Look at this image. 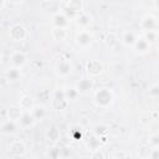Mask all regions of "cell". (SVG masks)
I'll use <instances>...</instances> for the list:
<instances>
[{
	"mask_svg": "<svg viewBox=\"0 0 159 159\" xmlns=\"http://www.w3.org/2000/svg\"><path fill=\"white\" fill-rule=\"evenodd\" d=\"M93 101H94V104L97 107L103 108V109H107L113 103L114 96H113V92L109 88H101V89H98L94 93Z\"/></svg>",
	"mask_w": 159,
	"mask_h": 159,
	"instance_id": "1",
	"label": "cell"
},
{
	"mask_svg": "<svg viewBox=\"0 0 159 159\" xmlns=\"http://www.w3.org/2000/svg\"><path fill=\"white\" fill-rule=\"evenodd\" d=\"M9 37H10V40H12L15 42H21V41L26 40L27 30L25 26H22L20 24H15V25L10 26V29H9Z\"/></svg>",
	"mask_w": 159,
	"mask_h": 159,
	"instance_id": "2",
	"label": "cell"
},
{
	"mask_svg": "<svg viewBox=\"0 0 159 159\" xmlns=\"http://www.w3.org/2000/svg\"><path fill=\"white\" fill-rule=\"evenodd\" d=\"M9 153L15 155V157H22L25 153H26V145L22 140L20 139H15L12 140L10 144H9V148H7Z\"/></svg>",
	"mask_w": 159,
	"mask_h": 159,
	"instance_id": "3",
	"label": "cell"
},
{
	"mask_svg": "<svg viewBox=\"0 0 159 159\" xmlns=\"http://www.w3.org/2000/svg\"><path fill=\"white\" fill-rule=\"evenodd\" d=\"M93 42V36L87 31V30H82L77 34L76 36V43L82 47V48H86L88 46H91Z\"/></svg>",
	"mask_w": 159,
	"mask_h": 159,
	"instance_id": "4",
	"label": "cell"
},
{
	"mask_svg": "<svg viewBox=\"0 0 159 159\" xmlns=\"http://www.w3.org/2000/svg\"><path fill=\"white\" fill-rule=\"evenodd\" d=\"M10 62L12 65V67L16 68H21L26 62H27V56L25 52L22 51H14L10 55Z\"/></svg>",
	"mask_w": 159,
	"mask_h": 159,
	"instance_id": "5",
	"label": "cell"
},
{
	"mask_svg": "<svg viewBox=\"0 0 159 159\" xmlns=\"http://www.w3.org/2000/svg\"><path fill=\"white\" fill-rule=\"evenodd\" d=\"M86 70H87V73L91 77H96V76H98L103 72V65L99 60H91V61L87 62Z\"/></svg>",
	"mask_w": 159,
	"mask_h": 159,
	"instance_id": "6",
	"label": "cell"
},
{
	"mask_svg": "<svg viewBox=\"0 0 159 159\" xmlns=\"http://www.w3.org/2000/svg\"><path fill=\"white\" fill-rule=\"evenodd\" d=\"M24 109L19 106V104H12V106H9L6 108V117L7 119L10 120H14V122H19L24 114Z\"/></svg>",
	"mask_w": 159,
	"mask_h": 159,
	"instance_id": "7",
	"label": "cell"
},
{
	"mask_svg": "<svg viewBox=\"0 0 159 159\" xmlns=\"http://www.w3.org/2000/svg\"><path fill=\"white\" fill-rule=\"evenodd\" d=\"M17 127H20L17 122H14V120H10V119L6 118V119L1 123L0 130H1V133L5 134V135H12V134H15V133L17 132Z\"/></svg>",
	"mask_w": 159,
	"mask_h": 159,
	"instance_id": "8",
	"label": "cell"
},
{
	"mask_svg": "<svg viewBox=\"0 0 159 159\" xmlns=\"http://www.w3.org/2000/svg\"><path fill=\"white\" fill-rule=\"evenodd\" d=\"M4 77L7 82H16L21 78V71L20 68H16V67H9L7 70H5Z\"/></svg>",
	"mask_w": 159,
	"mask_h": 159,
	"instance_id": "9",
	"label": "cell"
},
{
	"mask_svg": "<svg viewBox=\"0 0 159 159\" xmlns=\"http://www.w3.org/2000/svg\"><path fill=\"white\" fill-rule=\"evenodd\" d=\"M72 71V66L70 63V61L67 60H61L57 62L56 65V72L60 75V76H68Z\"/></svg>",
	"mask_w": 159,
	"mask_h": 159,
	"instance_id": "10",
	"label": "cell"
},
{
	"mask_svg": "<svg viewBox=\"0 0 159 159\" xmlns=\"http://www.w3.org/2000/svg\"><path fill=\"white\" fill-rule=\"evenodd\" d=\"M35 122H36V119L34 118V116L31 114V112H24V114H22L21 119H20L17 123H19V125H20L21 128L27 129V128L34 127Z\"/></svg>",
	"mask_w": 159,
	"mask_h": 159,
	"instance_id": "11",
	"label": "cell"
},
{
	"mask_svg": "<svg viewBox=\"0 0 159 159\" xmlns=\"http://www.w3.org/2000/svg\"><path fill=\"white\" fill-rule=\"evenodd\" d=\"M19 106H20L25 112H31L32 108H34L36 104H35L34 99H32L30 96L25 94V96H22V97L19 99Z\"/></svg>",
	"mask_w": 159,
	"mask_h": 159,
	"instance_id": "12",
	"label": "cell"
},
{
	"mask_svg": "<svg viewBox=\"0 0 159 159\" xmlns=\"http://www.w3.org/2000/svg\"><path fill=\"white\" fill-rule=\"evenodd\" d=\"M76 22L78 24V26H81L82 29H86V27H88L89 25H91V22H92V17L88 15V14H86V12H80L77 16H76Z\"/></svg>",
	"mask_w": 159,
	"mask_h": 159,
	"instance_id": "13",
	"label": "cell"
},
{
	"mask_svg": "<svg viewBox=\"0 0 159 159\" xmlns=\"http://www.w3.org/2000/svg\"><path fill=\"white\" fill-rule=\"evenodd\" d=\"M137 40H138V37L135 36V34L133 31H125L123 34V36H122V42L127 47H129V46H133L134 47Z\"/></svg>",
	"mask_w": 159,
	"mask_h": 159,
	"instance_id": "14",
	"label": "cell"
},
{
	"mask_svg": "<svg viewBox=\"0 0 159 159\" xmlns=\"http://www.w3.org/2000/svg\"><path fill=\"white\" fill-rule=\"evenodd\" d=\"M68 106V101L66 98H57V97H53L51 99V107L52 109L55 111H63L66 109Z\"/></svg>",
	"mask_w": 159,
	"mask_h": 159,
	"instance_id": "15",
	"label": "cell"
},
{
	"mask_svg": "<svg viewBox=\"0 0 159 159\" xmlns=\"http://www.w3.org/2000/svg\"><path fill=\"white\" fill-rule=\"evenodd\" d=\"M51 35H52V39L53 40H56V41H63L67 37V31L63 27H53L51 30Z\"/></svg>",
	"mask_w": 159,
	"mask_h": 159,
	"instance_id": "16",
	"label": "cell"
},
{
	"mask_svg": "<svg viewBox=\"0 0 159 159\" xmlns=\"http://www.w3.org/2000/svg\"><path fill=\"white\" fill-rule=\"evenodd\" d=\"M134 47H135V50H137L138 52L145 53V52H148V51L150 50V43L143 37V39H138V40H137Z\"/></svg>",
	"mask_w": 159,
	"mask_h": 159,
	"instance_id": "17",
	"label": "cell"
},
{
	"mask_svg": "<svg viewBox=\"0 0 159 159\" xmlns=\"http://www.w3.org/2000/svg\"><path fill=\"white\" fill-rule=\"evenodd\" d=\"M31 114L34 116V118L36 120H41L46 117V109L43 106H35L31 111Z\"/></svg>",
	"mask_w": 159,
	"mask_h": 159,
	"instance_id": "18",
	"label": "cell"
},
{
	"mask_svg": "<svg viewBox=\"0 0 159 159\" xmlns=\"http://www.w3.org/2000/svg\"><path fill=\"white\" fill-rule=\"evenodd\" d=\"M53 24H55V27H63L65 29V26L68 24V19L63 14L57 12L53 16Z\"/></svg>",
	"mask_w": 159,
	"mask_h": 159,
	"instance_id": "19",
	"label": "cell"
},
{
	"mask_svg": "<svg viewBox=\"0 0 159 159\" xmlns=\"http://www.w3.org/2000/svg\"><path fill=\"white\" fill-rule=\"evenodd\" d=\"M76 88L78 89L80 93H81V92H88L89 89H92V80H91V78H89V80H87V78L81 80V81L78 82V84H77Z\"/></svg>",
	"mask_w": 159,
	"mask_h": 159,
	"instance_id": "20",
	"label": "cell"
},
{
	"mask_svg": "<svg viewBox=\"0 0 159 159\" xmlns=\"http://www.w3.org/2000/svg\"><path fill=\"white\" fill-rule=\"evenodd\" d=\"M65 96H66V99L67 101H72V99H76L80 96V92H78L77 88L70 87V88L65 89Z\"/></svg>",
	"mask_w": 159,
	"mask_h": 159,
	"instance_id": "21",
	"label": "cell"
},
{
	"mask_svg": "<svg viewBox=\"0 0 159 159\" xmlns=\"http://www.w3.org/2000/svg\"><path fill=\"white\" fill-rule=\"evenodd\" d=\"M87 147H88L89 150H92V152L99 149V147H101V140H99V138L94 135L92 139H89V140L87 142Z\"/></svg>",
	"mask_w": 159,
	"mask_h": 159,
	"instance_id": "22",
	"label": "cell"
},
{
	"mask_svg": "<svg viewBox=\"0 0 159 159\" xmlns=\"http://www.w3.org/2000/svg\"><path fill=\"white\" fill-rule=\"evenodd\" d=\"M47 137H48V139H50V140L56 142V140H58V139H60V130L53 125V127H51V129L47 132Z\"/></svg>",
	"mask_w": 159,
	"mask_h": 159,
	"instance_id": "23",
	"label": "cell"
},
{
	"mask_svg": "<svg viewBox=\"0 0 159 159\" xmlns=\"http://www.w3.org/2000/svg\"><path fill=\"white\" fill-rule=\"evenodd\" d=\"M81 128L82 127H80V125H75V127L71 128L70 133H71V137H72L73 140H78V139L82 138V130H81Z\"/></svg>",
	"mask_w": 159,
	"mask_h": 159,
	"instance_id": "24",
	"label": "cell"
},
{
	"mask_svg": "<svg viewBox=\"0 0 159 159\" xmlns=\"http://www.w3.org/2000/svg\"><path fill=\"white\" fill-rule=\"evenodd\" d=\"M48 157L50 159H58L61 157V148L52 145L51 148H48Z\"/></svg>",
	"mask_w": 159,
	"mask_h": 159,
	"instance_id": "25",
	"label": "cell"
},
{
	"mask_svg": "<svg viewBox=\"0 0 159 159\" xmlns=\"http://www.w3.org/2000/svg\"><path fill=\"white\" fill-rule=\"evenodd\" d=\"M152 147L148 144V145H143L140 149H139V157L142 159H149V155H150V152H152Z\"/></svg>",
	"mask_w": 159,
	"mask_h": 159,
	"instance_id": "26",
	"label": "cell"
},
{
	"mask_svg": "<svg viewBox=\"0 0 159 159\" xmlns=\"http://www.w3.org/2000/svg\"><path fill=\"white\" fill-rule=\"evenodd\" d=\"M93 132H94V135H96V137L101 138V137L107 135L108 129H107L104 125H96V127H94V129H93Z\"/></svg>",
	"mask_w": 159,
	"mask_h": 159,
	"instance_id": "27",
	"label": "cell"
},
{
	"mask_svg": "<svg viewBox=\"0 0 159 159\" xmlns=\"http://www.w3.org/2000/svg\"><path fill=\"white\" fill-rule=\"evenodd\" d=\"M157 37H158V34H157V31L155 30H150V31H145V34H144V39L150 43V42H153V41H155L157 40Z\"/></svg>",
	"mask_w": 159,
	"mask_h": 159,
	"instance_id": "28",
	"label": "cell"
},
{
	"mask_svg": "<svg viewBox=\"0 0 159 159\" xmlns=\"http://www.w3.org/2000/svg\"><path fill=\"white\" fill-rule=\"evenodd\" d=\"M148 94L152 97V98H158L159 97V84H152L149 87V91H148Z\"/></svg>",
	"mask_w": 159,
	"mask_h": 159,
	"instance_id": "29",
	"label": "cell"
},
{
	"mask_svg": "<svg viewBox=\"0 0 159 159\" xmlns=\"http://www.w3.org/2000/svg\"><path fill=\"white\" fill-rule=\"evenodd\" d=\"M149 145L152 148H159V134H153L149 138Z\"/></svg>",
	"mask_w": 159,
	"mask_h": 159,
	"instance_id": "30",
	"label": "cell"
},
{
	"mask_svg": "<svg viewBox=\"0 0 159 159\" xmlns=\"http://www.w3.org/2000/svg\"><path fill=\"white\" fill-rule=\"evenodd\" d=\"M104 41H106V43H107V45L113 46L114 43H117V41H118V40H117V36H116L113 32H109V34H108V36H107V39H106Z\"/></svg>",
	"mask_w": 159,
	"mask_h": 159,
	"instance_id": "31",
	"label": "cell"
},
{
	"mask_svg": "<svg viewBox=\"0 0 159 159\" xmlns=\"http://www.w3.org/2000/svg\"><path fill=\"white\" fill-rule=\"evenodd\" d=\"M91 159H104V154L101 149H97V150H93L92 154H91Z\"/></svg>",
	"mask_w": 159,
	"mask_h": 159,
	"instance_id": "32",
	"label": "cell"
},
{
	"mask_svg": "<svg viewBox=\"0 0 159 159\" xmlns=\"http://www.w3.org/2000/svg\"><path fill=\"white\" fill-rule=\"evenodd\" d=\"M149 159H159V148H153L152 149Z\"/></svg>",
	"mask_w": 159,
	"mask_h": 159,
	"instance_id": "33",
	"label": "cell"
},
{
	"mask_svg": "<svg viewBox=\"0 0 159 159\" xmlns=\"http://www.w3.org/2000/svg\"><path fill=\"white\" fill-rule=\"evenodd\" d=\"M154 6H155V7L159 10V1H154Z\"/></svg>",
	"mask_w": 159,
	"mask_h": 159,
	"instance_id": "34",
	"label": "cell"
},
{
	"mask_svg": "<svg viewBox=\"0 0 159 159\" xmlns=\"http://www.w3.org/2000/svg\"><path fill=\"white\" fill-rule=\"evenodd\" d=\"M158 52H159V46H158Z\"/></svg>",
	"mask_w": 159,
	"mask_h": 159,
	"instance_id": "35",
	"label": "cell"
}]
</instances>
